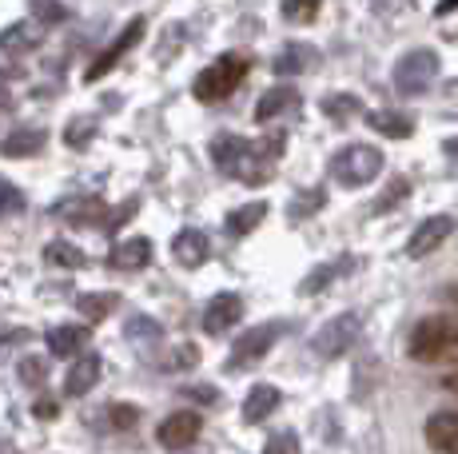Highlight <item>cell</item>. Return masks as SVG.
Wrapping results in <instances>:
<instances>
[{
    "mask_svg": "<svg viewBox=\"0 0 458 454\" xmlns=\"http://www.w3.org/2000/svg\"><path fill=\"white\" fill-rule=\"evenodd\" d=\"M211 160H216V168L224 176L251 183V188L271 180V160L259 152V144H251V139H243L235 132H219L211 139Z\"/></svg>",
    "mask_w": 458,
    "mask_h": 454,
    "instance_id": "cell-1",
    "label": "cell"
},
{
    "mask_svg": "<svg viewBox=\"0 0 458 454\" xmlns=\"http://www.w3.org/2000/svg\"><path fill=\"white\" fill-rule=\"evenodd\" d=\"M407 355L419 363H458V327L451 319H422L407 339Z\"/></svg>",
    "mask_w": 458,
    "mask_h": 454,
    "instance_id": "cell-2",
    "label": "cell"
},
{
    "mask_svg": "<svg viewBox=\"0 0 458 454\" xmlns=\"http://www.w3.org/2000/svg\"><path fill=\"white\" fill-rule=\"evenodd\" d=\"M248 68H251L248 56H240V52H227V56H219L216 64H208L204 72L196 76L191 92H196V100H204V104H219V100H227V96L240 88L243 76H248Z\"/></svg>",
    "mask_w": 458,
    "mask_h": 454,
    "instance_id": "cell-3",
    "label": "cell"
},
{
    "mask_svg": "<svg viewBox=\"0 0 458 454\" xmlns=\"http://www.w3.org/2000/svg\"><path fill=\"white\" fill-rule=\"evenodd\" d=\"M383 172V152L371 144H347L331 156V180L343 188H367Z\"/></svg>",
    "mask_w": 458,
    "mask_h": 454,
    "instance_id": "cell-4",
    "label": "cell"
},
{
    "mask_svg": "<svg viewBox=\"0 0 458 454\" xmlns=\"http://www.w3.org/2000/svg\"><path fill=\"white\" fill-rule=\"evenodd\" d=\"M435 80H438V52L430 48H411L394 64V92L399 96H427Z\"/></svg>",
    "mask_w": 458,
    "mask_h": 454,
    "instance_id": "cell-5",
    "label": "cell"
},
{
    "mask_svg": "<svg viewBox=\"0 0 458 454\" xmlns=\"http://www.w3.org/2000/svg\"><path fill=\"white\" fill-rule=\"evenodd\" d=\"M359 331H363V315H355V311H347V315H335L331 323H323V327L315 331L311 351L319 355V359H339V355H347L351 347H355Z\"/></svg>",
    "mask_w": 458,
    "mask_h": 454,
    "instance_id": "cell-6",
    "label": "cell"
},
{
    "mask_svg": "<svg viewBox=\"0 0 458 454\" xmlns=\"http://www.w3.org/2000/svg\"><path fill=\"white\" fill-rule=\"evenodd\" d=\"M284 331H287V323H259V327L243 331V335L235 339L232 355H227V371H243V366L259 363L263 355L276 347V339L284 335Z\"/></svg>",
    "mask_w": 458,
    "mask_h": 454,
    "instance_id": "cell-7",
    "label": "cell"
},
{
    "mask_svg": "<svg viewBox=\"0 0 458 454\" xmlns=\"http://www.w3.org/2000/svg\"><path fill=\"white\" fill-rule=\"evenodd\" d=\"M144 32H148V21H144V16H131V21L124 24V32H120V37L112 40V45L104 48L96 60H92V64H88L84 80H92V84H96V80H100V76H108L112 68H116L120 60H124V52H131V48L140 45V40H144Z\"/></svg>",
    "mask_w": 458,
    "mask_h": 454,
    "instance_id": "cell-8",
    "label": "cell"
},
{
    "mask_svg": "<svg viewBox=\"0 0 458 454\" xmlns=\"http://www.w3.org/2000/svg\"><path fill=\"white\" fill-rule=\"evenodd\" d=\"M199 431H204V423H199L196 410H175V415L164 418L156 434H160V442L167 450H188L199 439Z\"/></svg>",
    "mask_w": 458,
    "mask_h": 454,
    "instance_id": "cell-9",
    "label": "cell"
},
{
    "mask_svg": "<svg viewBox=\"0 0 458 454\" xmlns=\"http://www.w3.org/2000/svg\"><path fill=\"white\" fill-rule=\"evenodd\" d=\"M52 215H60L64 223L72 227H104L108 223V204L100 196H84V199H60L52 207Z\"/></svg>",
    "mask_w": 458,
    "mask_h": 454,
    "instance_id": "cell-10",
    "label": "cell"
},
{
    "mask_svg": "<svg viewBox=\"0 0 458 454\" xmlns=\"http://www.w3.org/2000/svg\"><path fill=\"white\" fill-rule=\"evenodd\" d=\"M451 231H454V220H451V215H430V220H422V223L415 227V235L407 240V256H411V259L430 256V251L443 248V240H451Z\"/></svg>",
    "mask_w": 458,
    "mask_h": 454,
    "instance_id": "cell-11",
    "label": "cell"
},
{
    "mask_svg": "<svg viewBox=\"0 0 458 454\" xmlns=\"http://www.w3.org/2000/svg\"><path fill=\"white\" fill-rule=\"evenodd\" d=\"M240 319H243V299L235 291H219L204 311V331L208 335H224V331H232Z\"/></svg>",
    "mask_w": 458,
    "mask_h": 454,
    "instance_id": "cell-12",
    "label": "cell"
},
{
    "mask_svg": "<svg viewBox=\"0 0 458 454\" xmlns=\"http://www.w3.org/2000/svg\"><path fill=\"white\" fill-rule=\"evenodd\" d=\"M152 264V240L148 235H131V240H120L116 248L108 251V267L116 272H140V267Z\"/></svg>",
    "mask_w": 458,
    "mask_h": 454,
    "instance_id": "cell-13",
    "label": "cell"
},
{
    "mask_svg": "<svg viewBox=\"0 0 458 454\" xmlns=\"http://www.w3.org/2000/svg\"><path fill=\"white\" fill-rule=\"evenodd\" d=\"M427 447L435 454H458V410H435L427 418Z\"/></svg>",
    "mask_w": 458,
    "mask_h": 454,
    "instance_id": "cell-14",
    "label": "cell"
},
{
    "mask_svg": "<svg viewBox=\"0 0 458 454\" xmlns=\"http://www.w3.org/2000/svg\"><path fill=\"white\" fill-rule=\"evenodd\" d=\"M100 371H104V359H100V355L84 351L81 359L68 366V374H64V395H68V399L88 395V391H92L96 383H100Z\"/></svg>",
    "mask_w": 458,
    "mask_h": 454,
    "instance_id": "cell-15",
    "label": "cell"
},
{
    "mask_svg": "<svg viewBox=\"0 0 458 454\" xmlns=\"http://www.w3.org/2000/svg\"><path fill=\"white\" fill-rule=\"evenodd\" d=\"M292 112H299V92L292 84H276V88H267L259 96V104H255V120H259V124H271V120L292 116Z\"/></svg>",
    "mask_w": 458,
    "mask_h": 454,
    "instance_id": "cell-16",
    "label": "cell"
},
{
    "mask_svg": "<svg viewBox=\"0 0 458 454\" xmlns=\"http://www.w3.org/2000/svg\"><path fill=\"white\" fill-rule=\"evenodd\" d=\"M172 256L180 267H204L208 256H211V243H208L204 231L183 227V231H175V240H172Z\"/></svg>",
    "mask_w": 458,
    "mask_h": 454,
    "instance_id": "cell-17",
    "label": "cell"
},
{
    "mask_svg": "<svg viewBox=\"0 0 458 454\" xmlns=\"http://www.w3.org/2000/svg\"><path fill=\"white\" fill-rule=\"evenodd\" d=\"M276 68L279 76H303L311 72V68H319V48L303 45V40H292V45H284V52L276 56Z\"/></svg>",
    "mask_w": 458,
    "mask_h": 454,
    "instance_id": "cell-18",
    "label": "cell"
},
{
    "mask_svg": "<svg viewBox=\"0 0 458 454\" xmlns=\"http://www.w3.org/2000/svg\"><path fill=\"white\" fill-rule=\"evenodd\" d=\"M44 144H48V132H44V128H16V132L4 136L0 156H4V160H29V156H37Z\"/></svg>",
    "mask_w": 458,
    "mask_h": 454,
    "instance_id": "cell-19",
    "label": "cell"
},
{
    "mask_svg": "<svg viewBox=\"0 0 458 454\" xmlns=\"http://www.w3.org/2000/svg\"><path fill=\"white\" fill-rule=\"evenodd\" d=\"M88 327L81 323H64V327H52L48 331V355H56V359H72V355H81L88 347Z\"/></svg>",
    "mask_w": 458,
    "mask_h": 454,
    "instance_id": "cell-20",
    "label": "cell"
},
{
    "mask_svg": "<svg viewBox=\"0 0 458 454\" xmlns=\"http://www.w3.org/2000/svg\"><path fill=\"white\" fill-rule=\"evenodd\" d=\"M279 403H284L279 387H271V383H255V387L248 391V399H243V423H263V418L276 415Z\"/></svg>",
    "mask_w": 458,
    "mask_h": 454,
    "instance_id": "cell-21",
    "label": "cell"
},
{
    "mask_svg": "<svg viewBox=\"0 0 458 454\" xmlns=\"http://www.w3.org/2000/svg\"><path fill=\"white\" fill-rule=\"evenodd\" d=\"M367 128L378 136H391V139H407L411 132H415V120L411 116H403V112H394V108H378L367 116Z\"/></svg>",
    "mask_w": 458,
    "mask_h": 454,
    "instance_id": "cell-22",
    "label": "cell"
},
{
    "mask_svg": "<svg viewBox=\"0 0 458 454\" xmlns=\"http://www.w3.org/2000/svg\"><path fill=\"white\" fill-rule=\"evenodd\" d=\"M112 307H120V295L116 291H84V295H76V311L84 315V323L108 319Z\"/></svg>",
    "mask_w": 458,
    "mask_h": 454,
    "instance_id": "cell-23",
    "label": "cell"
},
{
    "mask_svg": "<svg viewBox=\"0 0 458 454\" xmlns=\"http://www.w3.org/2000/svg\"><path fill=\"white\" fill-rule=\"evenodd\" d=\"M44 264L64 267V272H81V267H88V256H84V248H76V243L52 240V243H44Z\"/></svg>",
    "mask_w": 458,
    "mask_h": 454,
    "instance_id": "cell-24",
    "label": "cell"
},
{
    "mask_svg": "<svg viewBox=\"0 0 458 454\" xmlns=\"http://www.w3.org/2000/svg\"><path fill=\"white\" fill-rule=\"evenodd\" d=\"M351 267H355V259H351V256L335 259V264H319V267H315L311 275L303 279V283H299V295H319V291H323V287L331 283L335 275H339V272H351Z\"/></svg>",
    "mask_w": 458,
    "mask_h": 454,
    "instance_id": "cell-25",
    "label": "cell"
},
{
    "mask_svg": "<svg viewBox=\"0 0 458 454\" xmlns=\"http://www.w3.org/2000/svg\"><path fill=\"white\" fill-rule=\"evenodd\" d=\"M263 215H267V204H263V199H255V204L235 207V212L227 215V235H251L255 227L263 223Z\"/></svg>",
    "mask_w": 458,
    "mask_h": 454,
    "instance_id": "cell-26",
    "label": "cell"
},
{
    "mask_svg": "<svg viewBox=\"0 0 458 454\" xmlns=\"http://www.w3.org/2000/svg\"><path fill=\"white\" fill-rule=\"evenodd\" d=\"M40 48V29L37 24H13L0 32V52H32Z\"/></svg>",
    "mask_w": 458,
    "mask_h": 454,
    "instance_id": "cell-27",
    "label": "cell"
},
{
    "mask_svg": "<svg viewBox=\"0 0 458 454\" xmlns=\"http://www.w3.org/2000/svg\"><path fill=\"white\" fill-rule=\"evenodd\" d=\"M359 112H363V100H359L355 92H335L323 100V116L335 120V124H347V120H355Z\"/></svg>",
    "mask_w": 458,
    "mask_h": 454,
    "instance_id": "cell-28",
    "label": "cell"
},
{
    "mask_svg": "<svg viewBox=\"0 0 458 454\" xmlns=\"http://www.w3.org/2000/svg\"><path fill=\"white\" fill-rule=\"evenodd\" d=\"M124 339L152 347V343H160V339H164V327H160V323H156L152 315H131V319L124 323Z\"/></svg>",
    "mask_w": 458,
    "mask_h": 454,
    "instance_id": "cell-29",
    "label": "cell"
},
{
    "mask_svg": "<svg viewBox=\"0 0 458 454\" xmlns=\"http://www.w3.org/2000/svg\"><path fill=\"white\" fill-rule=\"evenodd\" d=\"M96 128H100V124H96V116H76L72 124L64 128V144H68V147H76V152H81V147H88V144H92Z\"/></svg>",
    "mask_w": 458,
    "mask_h": 454,
    "instance_id": "cell-30",
    "label": "cell"
},
{
    "mask_svg": "<svg viewBox=\"0 0 458 454\" xmlns=\"http://www.w3.org/2000/svg\"><path fill=\"white\" fill-rule=\"evenodd\" d=\"M407 196H411V180H403V176H399V180H391V183L383 188V196H378L375 204H371V212H375V215L391 212V207H394V204H403Z\"/></svg>",
    "mask_w": 458,
    "mask_h": 454,
    "instance_id": "cell-31",
    "label": "cell"
},
{
    "mask_svg": "<svg viewBox=\"0 0 458 454\" xmlns=\"http://www.w3.org/2000/svg\"><path fill=\"white\" fill-rule=\"evenodd\" d=\"M29 8H32V21L37 24H64L68 16H72L60 0H29Z\"/></svg>",
    "mask_w": 458,
    "mask_h": 454,
    "instance_id": "cell-32",
    "label": "cell"
},
{
    "mask_svg": "<svg viewBox=\"0 0 458 454\" xmlns=\"http://www.w3.org/2000/svg\"><path fill=\"white\" fill-rule=\"evenodd\" d=\"M319 4L323 0H284L279 13H284V21H292V24H311L315 13H319Z\"/></svg>",
    "mask_w": 458,
    "mask_h": 454,
    "instance_id": "cell-33",
    "label": "cell"
},
{
    "mask_svg": "<svg viewBox=\"0 0 458 454\" xmlns=\"http://www.w3.org/2000/svg\"><path fill=\"white\" fill-rule=\"evenodd\" d=\"M21 383L24 387H44V379H48V359H40V355H29V359H21Z\"/></svg>",
    "mask_w": 458,
    "mask_h": 454,
    "instance_id": "cell-34",
    "label": "cell"
},
{
    "mask_svg": "<svg viewBox=\"0 0 458 454\" xmlns=\"http://www.w3.org/2000/svg\"><path fill=\"white\" fill-rule=\"evenodd\" d=\"M16 212H24V191L0 176V220H8V215H16Z\"/></svg>",
    "mask_w": 458,
    "mask_h": 454,
    "instance_id": "cell-35",
    "label": "cell"
},
{
    "mask_svg": "<svg viewBox=\"0 0 458 454\" xmlns=\"http://www.w3.org/2000/svg\"><path fill=\"white\" fill-rule=\"evenodd\" d=\"M323 204H327V196H323L319 188L303 191V196H299L295 204H292V220H307V215H315V212H319Z\"/></svg>",
    "mask_w": 458,
    "mask_h": 454,
    "instance_id": "cell-36",
    "label": "cell"
},
{
    "mask_svg": "<svg viewBox=\"0 0 458 454\" xmlns=\"http://www.w3.org/2000/svg\"><path fill=\"white\" fill-rule=\"evenodd\" d=\"M196 363H199V351L191 343H183L164 359V371H188V366H196Z\"/></svg>",
    "mask_w": 458,
    "mask_h": 454,
    "instance_id": "cell-37",
    "label": "cell"
},
{
    "mask_svg": "<svg viewBox=\"0 0 458 454\" xmlns=\"http://www.w3.org/2000/svg\"><path fill=\"white\" fill-rule=\"evenodd\" d=\"M263 454H303V450H299L295 431H279V434H271V439H267Z\"/></svg>",
    "mask_w": 458,
    "mask_h": 454,
    "instance_id": "cell-38",
    "label": "cell"
},
{
    "mask_svg": "<svg viewBox=\"0 0 458 454\" xmlns=\"http://www.w3.org/2000/svg\"><path fill=\"white\" fill-rule=\"evenodd\" d=\"M136 207H140V196H128L124 204L116 207V215L108 212V223H104V227H108V231H120V227H124V223L131 220V215H136Z\"/></svg>",
    "mask_w": 458,
    "mask_h": 454,
    "instance_id": "cell-39",
    "label": "cell"
},
{
    "mask_svg": "<svg viewBox=\"0 0 458 454\" xmlns=\"http://www.w3.org/2000/svg\"><path fill=\"white\" fill-rule=\"evenodd\" d=\"M284 144H287V136H284V132H271V136H263V139H259V152L267 156L271 164H276L279 156H284Z\"/></svg>",
    "mask_w": 458,
    "mask_h": 454,
    "instance_id": "cell-40",
    "label": "cell"
},
{
    "mask_svg": "<svg viewBox=\"0 0 458 454\" xmlns=\"http://www.w3.org/2000/svg\"><path fill=\"white\" fill-rule=\"evenodd\" d=\"M136 407H124V403H116V407H112V426H131V423H136Z\"/></svg>",
    "mask_w": 458,
    "mask_h": 454,
    "instance_id": "cell-41",
    "label": "cell"
},
{
    "mask_svg": "<svg viewBox=\"0 0 458 454\" xmlns=\"http://www.w3.org/2000/svg\"><path fill=\"white\" fill-rule=\"evenodd\" d=\"M32 415H37V418H56L60 407L52 403V395H48V399H37V403H32Z\"/></svg>",
    "mask_w": 458,
    "mask_h": 454,
    "instance_id": "cell-42",
    "label": "cell"
},
{
    "mask_svg": "<svg viewBox=\"0 0 458 454\" xmlns=\"http://www.w3.org/2000/svg\"><path fill=\"white\" fill-rule=\"evenodd\" d=\"M183 399H204V403H216L219 391L216 387H183Z\"/></svg>",
    "mask_w": 458,
    "mask_h": 454,
    "instance_id": "cell-43",
    "label": "cell"
},
{
    "mask_svg": "<svg viewBox=\"0 0 458 454\" xmlns=\"http://www.w3.org/2000/svg\"><path fill=\"white\" fill-rule=\"evenodd\" d=\"M29 339V331L24 327H16V331H0V347H8V343H24Z\"/></svg>",
    "mask_w": 458,
    "mask_h": 454,
    "instance_id": "cell-44",
    "label": "cell"
},
{
    "mask_svg": "<svg viewBox=\"0 0 458 454\" xmlns=\"http://www.w3.org/2000/svg\"><path fill=\"white\" fill-rule=\"evenodd\" d=\"M454 8H458V0H438L435 13H438V16H446V13H454Z\"/></svg>",
    "mask_w": 458,
    "mask_h": 454,
    "instance_id": "cell-45",
    "label": "cell"
},
{
    "mask_svg": "<svg viewBox=\"0 0 458 454\" xmlns=\"http://www.w3.org/2000/svg\"><path fill=\"white\" fill-rule=\"evenodd\" d=\"M0 454H21V450H16V442H8V439H0Z\"/></svg>",
    "mask_w": 458,
    "mask_h": 454,
    "instance_id": "cell-46",
    "label": "cell"
},
{
    "mask_svg": "<svg viewBox=\"0 0 458 454\" xmlns=\"http://www.w3.org/2000/svg\"><path fill=\"white\" fill-rule=\"evenodd\" d=\"M443 387H446V391H458V374H446V379H443Z\"/></svg>",
    "mask_w": 458,
    "mask_h": 454,
    "instance_id": "cell-47",
    "label": "cell"
},
{
    "mask_svg": "<svg viewBox=\"0 0 458 454\" xmlns=\"http://www.w3.org/2000/svg\"><path fill=\"white\" fill-rule=\"evenodd\" d=\"M8 104H13V100H8V92L0 88V116H4V112H8Z\"/></svg>",
    "mask_w": 458,
    "mask_h": 454,
    "instance_id": "cell-48",
    "label": "cell"
},
{
    "mask_svg": "<svg viewBox=\"0 0 458 454\" xmlns=\"http://www.w3.org/2000/svg\"><path fill=\"white\" fill-rule=\"evenodd\" d=\"M443 147H446V152H451V156H458V136H454V139H446Z\"/></svg>",
    "mask_w": 458,
    "mask_h": 454,
    "instance_id": "cell-49",
    "label": "cell"
}]
</instances>
